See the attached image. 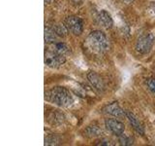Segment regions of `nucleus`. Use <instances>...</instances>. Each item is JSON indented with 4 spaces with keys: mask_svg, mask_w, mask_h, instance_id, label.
Returning a JSON list of instances; mask_svg holds the SVG:
<instances>
[{
    "mask_svg": "<svg viewBox=\"0 0 155 146\" xmlns=\"http://www.w3.org/2000/svg\"><path fill=\"white\" fill-rule=\"evenodd\" d=\"M87 44L90 49H92L95 53H105L109 50L110 43L107 36L100 30H94L89 33L87 36Z\"/></svg>",
    "mask_w": 155,
    "mask_h": 146,
    "instance_id": "f03ea898",
    "label": "nucleus"
},
{
    "mask_svg": "<svg viewBox=\"0 0 155 146\" xmlns=\"http://www.w3.org/2000/svg\"><path fill=\"white\" fill-rule=\"evenodd\" d=\"M95 21L99 26H103L105 28H110L113 26V24H114L113 19H111L110 15L107 11H105V10H102L99 13H97L95 17Z\"/></svg>",
    "mask_w": 155,
    "mask_h": 146,
    "instance_id": "0eeeda50",
    "label": "nucleus"
},
{
    "mask_svg": "<svg viewBox=\"0 0 155 146\" xmlns=\"http://www.w3.org/2000/svg\"><path fill=\"white\" fill-rule=\"evenodd\" d=\"M125 116H126V118L128 119V121L130 122V124L132 125L133 128L137 130L139 134H143V126L140 125V121L137 117L130 111H125Z\"/></svg>",
    "mask_w": 155,
    "mask_h": 146,
    "instance_id": "9d476101",
    "label": "nucleus"
},
{
    "mask_svg": "<svg viewBox=\"0 0 155 146\" xmlns=\"http://www.w3.org/2000/svg\"><path fill=\"white\" fill-rule=\"evenodd\" d=\"M51 1H52V0H45V3H46V4H50Z\"/></svg>",
    "mask_w": 155,
    "mask_h": 146,
    "instance_id": "a211bd4d",
    "label": "nucleus"
},
{
    "mask_svg": "<svg viewBox=\"0 0 155 146\" xmlns=\"http://www.w3.org/2000/svg\"><path fill=\"white\" fill-rule=\"evenodd\" d=\"M147 84L148 89L151 91L153 94H155V79H153V78H152V79L147 80Z\"/></svg>",
    "mask_w": 155,
    "mask_h": 146,
    "instance_id": "f3484780",
    "label": "nucleus"
},
{
    "mask_svg": "<svg viewBox=\"0 0 155 146\" xmlns=\"http://www.w3.org/2000/svg\"><path fill=\"white\" fill-rule=\"evenodd\" d=\"M66 56L54 52L51 49H48L45 53V64L51 68H58L64 64Z\"/></svg>",
    "mask_w": 155,
    "mask_h": 146,
    "instance_id": "20e7f679",
    "label": "nucleus"
},
{
    "mask_svg": "<svg viewBox=\"0 0 155 146\" xmlns=\"http://www.w3.org/2000/svg\"><path fill=\"white\" fill-rule=\"evenodd\" d=\"M105 126L111 134L116 136L122 134L125 130V126L122 122L115 119H107L105 121Z\"/></svg>",
    "mask_w": 155,
    "mask_h": 146,
    "instance_id": "423d86ee",
    "label": "nucleus"
},
{
    "mask_svg": "<svg viewBox=\"0 0 155 146\" xmlns=\"http://www.w3.org/2000/svg\"><path fill=\"white\" fill-rule=\"evenodd\" d=\"M85 134L87 136L90 137H95V136H100L102 134V130L98 126H89L85 130Z\"/></svg>",
    "mask_w": 155,
    "mask_h": 146,
    "instance_id": "4468645a",
    "label": "nucleus"
},
{
    "mask_svg": "<svg viewBox=\"0 0 155 146\" xmlns=\"http://www.w3.org/2000/svg\"><path fill=\"white\" fill-rule=\"evenodd\" d=\"M51 50H53L54 52L61 54V55L66 56L68 53H69V47H68L65 43L62 42H54L51 44Z\"/></svg>",
    "mask_w": 155,
    "mask_h": 146,
    "instance_id": "9b49d317",
    "label": "nucleus"
},
{
    "mask_svg": "<svg viewBox=\"0 0 155 146\" xmlns=\"http://www.w3.org/2000/svg\"><path fill=\"white\" fill-rule=\"evenodd\" d=\"M95 145H102V146H111V145H114V143L111 142L110 140H109V139L102 138V139H100L99 141H97V142L95 143Z\"/></svg>",
    "mask_w": 155,
    "mask_h": 146,
    "instance_id": "dca6fc26",
    "label": "nucleus"
},
{
    "mask_svg": "<svg viewBox=\"0 0 155 146\" xmlns=\"http://www.w3.org/2000/svg\"><path fill=\"white\" fill-rule=\"evenodd\" d=\"M107 114H110L114 117H122L125 116V111L118 105L117 102H111V103L106 105L103 109Z\"/></svg>",
    "mask_w": 155,
    "mask_h": 146,
    "instance_id": "6e6552de",
    "label": "nucleus"
},
{
    "mask_svg": "<svg viewBox=\"0 0 155 146\" xmlns=\"http://www.w3.org/2000/svg\"><path fill=\"white\" fill-rule=\"evenodd\" d=\"M52 29L54 30V32L56 33V35L58 37H65L67 35L68 31H69L67 29V27L65 26L64 23H63V24L57 23V24H55V26L52 27Z\"/></svg>",
    "mask_w": 155,
    "mask_h": 146,
    "instance_id": "ddd939ff",
    "label": "nucleus"
},
{
    "mask_svg": "<svg viewBox=\"0 0 155 146\" xmlns=\"http://www.w3.org/2000/svg\"><path fill=\"white\" fill-rule=\"evenodd\" d=\"M57 35L56 33L54 32L52 28H50V27H45V41L46 43H48V44H52L56 42L57 40Z\"/></svg>",
    "mask_w": 155,
    "mask_h": 146,
    "instance_id": "f8f14e48",
    "label": "nucleus"
},
{
    "mask_svg": "<svg viewBox=\"0 0 155 146\" xmlns=\"http://www.w3.org/2000/svg\"><path fill=\"white\" fill-rule=\"evenodd\" d=\"M155 41V37L152 33H143L137 42H136V50L140 54H147L150 52Z\"/></svg>",
    "mask_w": 155,
    "mask_h": 146,
    "instance_id": "7ed1b4c3",
    "label": "nucleus"
},
{
    "mask_svg": "<svg viewBox=\"0 0 155 146\" xmlns=\"http://www.w3.org/2000/svg\"><path fill=\"white\" fill-rule=\"evenodd\" d=\"M119 137V143L120 145H124V146H128V145H133L134 144V139L131 137V136L125 134L124 133L118 136Z\"/></svg>",
    "mask_w": 155,
    "mask_h": 146,
    "instance_id": "2eb2a0df",
    "label": "nucleus"
},
{
    "mask_svg": "<svg viewBox=\"0 0 155 146\" xmlns=\"http://www.w3.org/2000/svg\"><path fill=\"white\" fill-rule=\"evenodd\" d=\"M89 82L91 83V85L93 86L96 90L98 91H103L105 89V85L103 80L101 79V77L99 75H97L94 72H89L88 75H87Z\"/></svg>",
    "mask_w": 155,
    "mask_h": 146,
    "instance_id": "1a4fd4ad",
    "label": "nucleus"
},
{
    "mask_svg": "<svg viewBox=\"0 0 155 146\" xmlns=\"http://www.w3.org/2000/svg\"><path fill=\"white\" fill-rule=\"evenodd\" d=\"M64 24L68 30L74 35H81L82 31H84V23H82V19L80 17H67L64 21Z\"/></svg>",
    "mask_w": 155,
    "mask_h": 146,
    "instance_id": "39448f33",
    "label": "nucleus"
},
{
    "mask_svg": "<svg viewBox=\"0 0 155 146\" xmlns=\"http://www.w3.org/2000/svg\"><path fill=\"white\" fill-rule=\"evenodd\" d=\"M45 99L61 107H68L74 102L71 92L63 87H54L47 91L45 92Z\"/></svg>",
    "mask_w": 155,
    "mask_h": 146,
    "instance_id": "f257e3e1",
    "label": "nucleus"
}]
</instances>
